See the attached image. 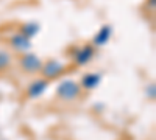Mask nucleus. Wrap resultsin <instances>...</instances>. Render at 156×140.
<instances>
[{"instance_id":"f257e3e1","label":"nucleus","mask_w":156,"mask_h":140,"mask_svg":"<svg viewBox=\"0 0 156 140\" xmlns=\"http://www.w3.org/2000/svg\"><path fill=\"white\" fill-rule=\"evenodd\" d=\"M56 92H58V97L61 100L72 101V100L78 98V95L81 94V87H80V84H78V83L67 80V81H62L58 86V90Z\"/></svg>"},{"instance_id":"f03ea898","label":"nucleus","mask_w":156,"mask_h":140,"mask_svg":"<svg viewBox=\"0 0 156 140\" xmlns=\"http://www.w3.org/2000/svg\"><path fill=\"white\" fill-rule=\"evenodd\" d=\"M47 89V80H37L33 81L31 86L28 87V97L30 98H36V97H41Z\"/></svg>"},{"instance_id":"7ed1b4c3","label":"nucleus","mask_w":156,"mask_h":140,"mask_svg":"<svg viewBox=\"0 0 156 140\" xmlns=\"http://www.w3.org/2000/svg\"><path fill=\"white\" fill-rule=\"evenodd\" d=\"M62 69L64 67L61 64H58V62H55V61H51V62H48V64L42 69V73H44L45 78H56V76H59L62 73Z\"/></svg>"},{"instance_id":"20e7f679","label":"nucleus","mask_w":156,"mask_h":140,"mask_svg":"<svg viewBox=\"0 0 156 140\" xmlns=\"http://www.w3.org/2000/svg\"><path fill=\"white\" fill-rule=\"evenodd\" d=\"M22 66L30 73H34L37 70H41V62H39V59L36 56H25L22 59Z\"/></svg>"},{"instance_id":"39448f33","label":"nucleus","mask_w":156,"mask_h":140,"mask_svg":"<svg viewBox=\"0 0 156 140\" xmlns=\"http://www.w3.org/2000/svg\"><path fill=\"white\" fill-rule=\"evenodd\" d=\"M98 83H100L98 75H86L83 78V87H87V89H94Z\"/></svg>"},{"instance_id":"423d86ee","label":"nucleus","mask_w":156,"mask_h":140,"mask_svg":"<svg viewBox=\"0 0 156 140\" xmlns=\"http://www.w3.org/2000/svg\"><path fill=\"white\" fill-rule=\"evenodd\" d=\"M8 62H9L8 56H6V55H3V53H0V70H3V69L8 66Z\"/></svg>"}]
</instances>
